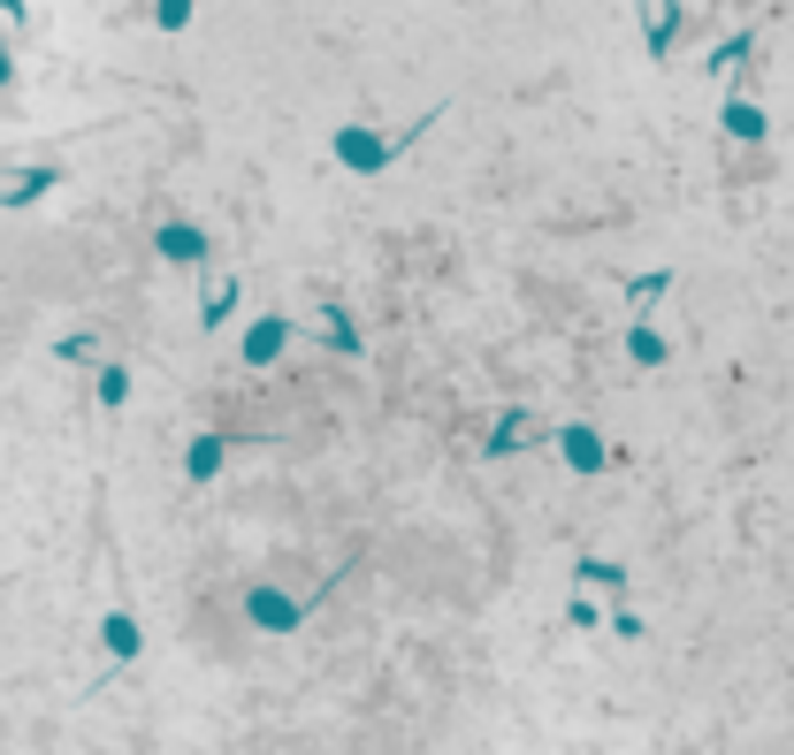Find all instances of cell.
<instances>
[{"mask_svg": "<svg viewBox=\"0 0 794 755\" xmlns=\"http://www.w3.org/2000/svg\"><path fill=\"white\" fill-rule=\"evenodd\" d=\"M428 123H436V115H421L405 138H421ZM405 138H382V131H367V123H344V131H336V160H344L351 176H374V168H390V160L405 153Z\"/></svg>", "mask_w": 794, "mask_h": 755, "instance_id": "cell-1", "label": "cell"}, {"mask_svg": "<svg viewBox=\"0 0 794 755\" xmlns=\"http://www.w3.org/2000/svg\"><path fill=\"white\" fill-rule=\"evenodd\" d=\"M558 451H566L573 473H604V465H612V451H604V436H596V428H566V436H558Z\"/></svg>", "mask_w": 794, "mask_h": 755, "instance_id": "cell-2", "label": "cell"}, {"mask_svg": "<svg viewBox=\"0 0 794 755\" xmlns=\"http://www.w3.org/2000/svg\"><path fill=\"white\" fill-rule=\"evenodd\" d=\"M253 626H268V633H291L299 618H306V604H291V596H276V588H253Z\"/></svg>", "mask_w": 794, "mask_h": 755, "instance_id": "cell-3", "label": "cell"}, {"mask_svg": "<svg viewBox=\"0 0 794 755\" xmlns=\"http://www.w3.org/2000/svg\"><path fill=\"white\" fill-rule=\"evenodd\" d=\"M160 260H176V268L206 260V229H191V222H168V229H160Z\"/></svg>", "mask_w": 794, "mask_h": 755, "instance_id": "cell-4", "label": "cell"}, {"mask_svg": "<svg viewBox=\"0 0 794 755\" xmlns=\"http://www.w3.org/2000/svg\"><path fill=\"white\" fill-rule=\"evenodd\" d=\"M283 336H291V320H283V313L253 320V328H245V359H253V367H268V359L283 351Z\"/></svg>", "mask_w": 794, "mask_h": 755, "instance_id": "cell-5", "label": "cell"}, {"mask_svg": "<svg viewBox=\"0 0 794 755\" xmlns=\"http://www.w3.org/2000/svg\"><path fill=\"white\" fill-rule=\"evenodd\" d=\"M100 641H108V656H138V649H146V633H138L131 610H108V618H100Z\"/></svg>", "mask_w": 794, "mask_h": 755, "instance_id": "cell-6", "label": "cell"}, {"mask_svg": "<svg viewBox=\"0 0 794 755\" xmlns=\"http://www.w3.org/2000/svg\"><path fill=\"white\" fill-rule=\"evenodd\" d=\"M222 458H230V443H222V436H191L183 473H191V481H214V473H222Z\"/></svg>", "mask_w": 794, "mask_h": 755, "instance_id": "cell-7", "label": "cell"}, {"mask_svg": "<svg viewBox=\"0 0 794 755\" xmlns=\"http://www.w3.org/2000/svg\"><path fill=\"white\" fill-rule=\"evenodd\" d=\"M54 183H61V168H31V176H15V183H8V199H0V206H31V199H46Z\"/></svg>", "mask_w": 794, "mask_h": 755, "instance_id": "cell-8", "label": "cell"}, {"mask_svg": "<svg viewBox=\"0 0 794 755\" xmlns=\"http://www.w3.org/2000/svg\"><path fill=\"white\" fill-rule=\"evenodd\" d=\"M627 351H635L641 367H664V351H672V343H664L657 328H641V320H635V328H627Z\"/></svg>", "mask_w": 794, "mask_h": 755, "instance_id": "cell-9", "label": "cell"}, {"mask_svg": "<svg viewBox=\"0 0 794 755\" xmlns=\"http://www.w3.org/2000/svg\"><path fill=\"white\" fill-rule=\"evenodd\" d=\"M573 573H581L589 588H627V565H612V557H581Z\"/></svg>", "mask_w": 794, "mask_h": 755, "instance_id": "cell-10", "label": "cell"}, {"mask_svg": "<svg viewBox=\"0 0 794 755\" xmlns=\"http://www.w3.org/2000/svg\"><path fill=\"white\" fill-rule=\"evenodd\" d=\"M680 23H687V15H680V8H649V54H664V46H672V31H680Z\"/></svg>", "mask_w": 794, "mask_h": 755, "instance_id": "cell-11", "label": "cell"}, {"mask_svg": "<svg viewBox=\"0 0 794 755\" xmlns=\"http://www.w3.org/2000/svg\"><path fill=\"white\" fill-rule=\"evenodd\" d=\"M726 131H734V138H764V108L734 100V108H726Z\"/></svg>", "mask_w": 794, "mask_h": 755, "instance_id": "cell-12", "label": "cell"}, {"mask_svg": "<svg viewBox=\"0 0 794 755\" xmlns=\"http://www.w3.org/2000/svg\"><path fill=\"white\" fill-rule=\"evenodd\" d=\"M664 291H672V268H649V275H635V283H627V298H635V305L664 298Z\"/></svg>", "mask_w": 794, "mask_h": 755, "instance_id": "cell-13", "label": "cell"}, {"mask_svg": "<svg viewBox=\"0 0 794 755\" xmlns=\"http://www.w3.org/2000/svg\"><path fill=\"white\" fill-rule=\"evenodd\" d=\"M230 313H237V283H222V291H214V298H206V313H199V320H206V328H222V320H230Z\"/></svg>", "mask_w": 794, "mask_h": 755, "instance_id": "cell-14", "label": "cell"}, {"mask_svg": "<svg viewBox=\"0 0 794 755\" xmlns=\"http://www.w3.org/2000/svg\"><path fill=\"white\" fill-rule=\"evenodd\" d=\"M328 343H336V351H359V328H351L336 305H328Z\"/></svg>", "mask_w": 794, "mask_h": 755, "instance_id": "cell-15", "label": "cell"}, {"mask_svg": "<svg viewBox=\"0 0 794 755\" xmlns=\"http://www.w3.org/2000/svg\"><path fill=\"white\" fill-rule=\"evenodd\" d=\"M54 359H100V336H61Z\"/></svg>", "mask_w": 794, "mask_h": 755, "instance_id": "cell-16", "label": "cell"}, {"mask_svg": "<svg viewBox=\"0 0 794 755\" xmlns=\"http://www.w3.org/2000/svg\"><path fill=\"white\" fill-rule=\"evenodd\" d=\"M123 397H131V374L108 367V374H100V405H123Z\"/></svg>", "mask_w": 794, "mask_h": 755, "instance_id": "cell-17", "label": "cell"}, {"mask_svg": "<svg viewBox=\"0 0 794 755\" xmlns=\"http://www.w3.org/2000/svg\"><path fill=\"white\" fill-rule=\"evenodd\" d=\"M154 23H160V31H183V23H191V8H183V0H160Z\"/></svg>", "mask_w": 794, "mask_h": 755, "instance_id": "cell-18", "label": "cell"}, {"mask_svg": "<svg viewBox=\"0 0 794 755\" xmlns=\"http://www.w3.org/2000/svg\"><path fill=\"white\" fill-rule=\"evenodd\" d=\"M741 54H749V31H734V38H726V46L711 54V69H726V61H741Z\"/></svg>", "mask_w": 794, "mask_h": 755, "instance_id": "cell-19", "label": "cell"}, {"mask_svg": "<svg viewBox=\"0 0 794 755\" xmlns=\"http://www.w3.org/2000/svg\"><path fill=\"white\" fill-rule=\"evenodd\" d=\"M8 77H15V61H8V54H0V84H8Z\"/></svg>", "mask_w": 794, "mask_h": 755, "instance_id": "cell-20", "label": "cell"}]
</instances>
